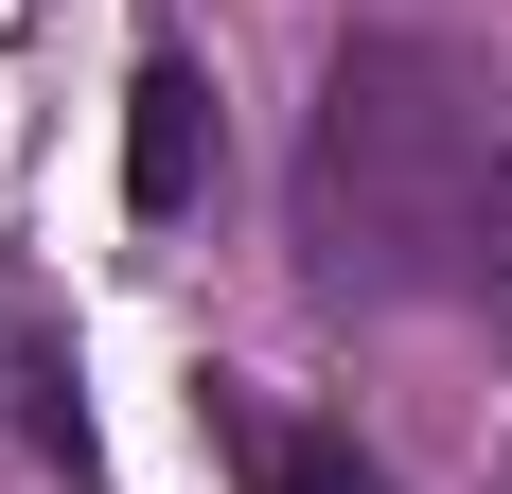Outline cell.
<instances>
[{
  "label": "cell",
  "mask_w": 512,
  "mask_h": 494,
  "mask_svg": "<svg viewBox=\"0 0 512 494\" xmlns=\"http://www.w3.org/2000/svg\"><path fill=\"white\" fill-rule=\"evenodd\" d=\"M495 71L460 36H336L301 142V283L336 318H389L424 283H477V212H495Z\"/></svg>",
  "instance_id": "obj_1"
},
{
  "label": "cell",
  "mask_w": 512,
  "mask_h": 494,
  "mask_svg": "<svg viewBox=\"0 0 512 494\" xmlns=\"http://www.w3.org/2000/svg\"><path fill=\"white\" fill-rule=\"evenodd\" d=\"M212 71L195 53H142V71H124V212H142V230H177V212L212 195Z\"/></svg>",
  "instance_id": "obj_2"
},
{
  "label": "cell",
  "mask_w": 512,
  "mask_h": 494,
  "mask_svg": "<svg viewBox=\"0 0 512 494\" xmlns=\"http://www.w3.org/2000/svg\"><path fill=\"white\" fill-rule=\"evenodd\" d=\"M0 442L53 459V477H89V389H71V336L36 318V283L0 265Z\"/></svg>",
  "instance_id": "obj_3"
},
{
  "label": "cell",
  "mask_w": 512,
  "mask_h": 494,
  "mask_svg": "<svg viewBox=\"0 0 512 494\" xmlns=\"http://www.w3.org/2000/svg\"><path fill=\"white\" fill-rule=\"evenodd\" d=\"M195 406H212V442H230L248 494H389L354 424H301V406H248V389H195Z\"/></svg>",
  "instance_id": "obj_4"
},
{
  "label": "cell",
  "mask_w": 512,
  "mask_h": 494,
  "mask_svg": "<svg viewBox=\"0 0 512 494\" xmlns=\"http://www.w3.org/2000/svg\"><path fill=\"white\" fill-rule=\"evenodd\" d=\"M477 300L512 318V159H495V212H477Z\"/></svg>",
  "instance_id": "obj_5"
}]
</instances>
